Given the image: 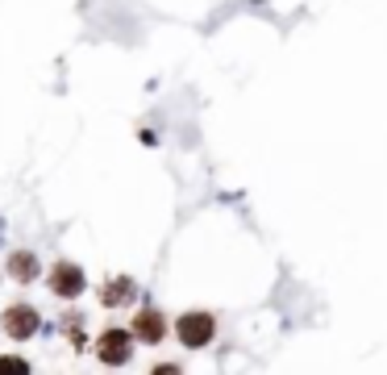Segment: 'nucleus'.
<instances>
[{"label": "nucleus", "mask_w": 387, "mask_h": 375, "mask_svg": "<svg viewBox=\"0 0 387 375\" xmlns=\"http://www.w3.org/2000/svg\"><path fill=\"white\" fill-rule=\"evenodd\" d=\"M129 333H133L137 342H150V346H154V342L167 338V317H163L159 309H142V313L133 317V329H129Z\"/></svg>", "instance_id": "nucleus-5"}, {"label": "nucleus", "mask_w": 387, "mask_h": 375, "mask_svg": "<svg viewBox=\"0 0 387 375\" xmlns=\"http://www.w3.org/2000/svg\"><path fill=\"white\" fill-rule=\"evenodd\" d=\"M96 355L104 367H125L129 355H133V333L129 329H104L96 338Z\"/></svg>", "instance_id": "nucleus-2"}, {"label": "nucleus", "mask_w": 387, "mask_h": 375, "mask_svg": "<svg viewBox=\"0 0 387 375\" xmlns=\"http://www.w3.org/2000/svg\"><path fill=\"white\" fill-rule=\"evenodd\" d=\"M87 288V276H84V267L80 263H54V271H50V292L54 296H63V300H71V296H80Z\"/></svg>", "instance_id": "nucleus-3"}, {"label": "nucleus", "mask_w": 387, "mask_h": 375, "mask_svg": "<svg viewBox=\"0 0 387 375\" xmlns=\"http://www.w3.org/2000/svg\"><path fill=\"white\" fill-rule=\"evenodd\" d=\"M175 338H179L188 350H200V346H209L216 338V317L213 313H183V317L175 321Z\"/></svg>", "instance_id": "nucleus-1"}, {"label": "nucleus", "mask_w": 387, "mask_h": 375, "mask_svg": "<svg viewBox=\"0 0 387 375\" xmlns=\"http://www.w3.org/2000/svg\"><path fill=\"white\" fill-rule=\"evenodd\" d=\"M133 296H137V283L129 280V276H117V280H109L100 288V305H104V309H121Z\"/></svg>", "instance_id": "nucleus-6"}, {"label": "nucleus", "mask_w": 387, "mask_h": 375, "mask_svg": "<svg viewBox=\"0 0 387 375\" xmlns=\"http://www.w3.org/2000/svg\"><path fill=\"white\" fill-rule=\"evenodd\" d=\"M0 326H4L8 338L25 342V338H34V333H38V309H34V305H8Z\"/></svg>", "instance_id": "nucleus-4"}, {"label": "nucleus", "mask_w": 387, "mask_h": 375, "mask_svg": "<svg viewBox=\"0 0 387 375\" xmlns=\"http://www.w3.org/2000/svg\"><path fill=\"white\" fill-rule=\"evenodd\" d=\"M0 371H30V363H25V359H13V355H0Z\"/></svg>", "instance_id": "nucleus-8"}, {"label": "nucleus", "mask_w": 387, "mask_h": 375, "mask_svg": "<svg viewBox=\"0 0 387 375\" xmlns=\"http://www.w3.org/2000/svg\"><path fill=\"white\" fill-rule=\"evenodd\" d=\"M8 276L17 283H34L38 280V254L34 250H13L8 254Z\"/></svg>", "instance_id": "nucleus-7"}]
</instances>
